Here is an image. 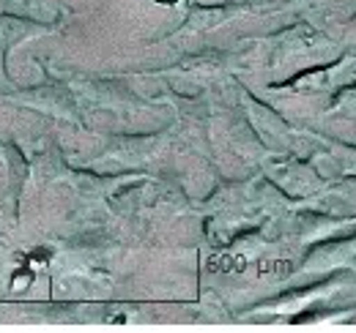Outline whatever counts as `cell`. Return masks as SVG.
I'll return each instance as SVG.
<instances>
[{"label": "cell", "instance_id": "6da1fadb", "mask_svg": "<svg viewBox=\"0 0 356 333\" xmlns=\"http://www.w3.org/2000/svg\"><path fill=\"white\" fill-rule=\"evenodd\" d=\"M55 31V25L49 19H39L31 14H17V11H0V69L8 77V55L17 44L25 39L36 36V33H47Z\"/></svg>", "mask_w": 356, "mask_h": 333}, {"label": "cell", "instance_id": "7a4b0ae2", "mask_svg": "<svg viewBox=\"0 0 356 333\" xmlns=\"http://www.w3.org/2000/svg\"><path fill=\"white\" fill-rule=\"evenodd\" d=\"M6 3H11L14 8H22L39 19H44L47 14H55V8L60 6V0H6Z\"/></svg>", "mask_w": 356, "mask_h": 333}, {"label": "cell", "instance_id": "3957f363", "mask_svg": "<svg viewBox=\"0 0 356 333\" xmlns=\"http://www.w3.org/2000/svg\"><path fill=\"white\" fill-rule=\"evenodd\" d=\"M154 3H162V6H176L178 0H154Z\"/></svg>", "mask_w": 356, "mask_h": 333}]
</instances>
